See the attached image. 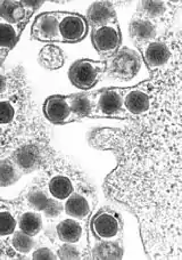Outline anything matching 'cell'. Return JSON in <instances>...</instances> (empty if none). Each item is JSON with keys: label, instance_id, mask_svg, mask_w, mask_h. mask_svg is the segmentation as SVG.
Here are the masks:
<instances>
[{"label": "cell", "instance_id": "28", "mask_svg": "<svg viewBox=\"0 0 182 260\" xmlns=\"http://www.w3.org/2000/svg\"><path fill=\"white\" fill-rule=\"evenodd\" d=\"M16 221L8 211L0 212V236H6L14 233Z\"/></svg>", "mask_w": 182, "mask_h": 260}, {"label": "cell", "instance_id": "20", "mask_svg": "<svg viewBox=\"0 0 182 260\" xmlns=\"http://www.w3.org/2000/svg\"><path fill=\"white\" fill-rule=\"evenodd\" d=\"M65 211L76 219H85L90 213V206L88 200L80 194H72L65 203Z\"/></svg>", "mask_w": 182, "mask_h": 260}, {"label": "cell", "instance_id": "12", "mask_svg": "<svg viewBox=\"0 0 182 260\" xmlns=\"http://www.w3.org/2000/svg\"><path fill=\"white\" fill-rule=\"evenodd\" d=\"M130 35L134 43L138 45L146 44L148 41L156 39L157 29L155 22L138 13L130 23Z\"/></svg>", "mask_w": 182, "mask_h": 260}, {"label": "cell", "instance_id": "21", "mask_svg": "<svg viewBox=\"0 0 182 260\" xmlns=\"http://www.w3.org/2000/svg\"><path fill=\"white\" fill-rule=\"evenodd\" d=\"M56 231L59 240L65 243H77L82 235L81 225L74 219H66L59 222Z\"/></svg>", "mask_w": 182, "mask_h": 260}, {"label": "cell", "instance_id": "22", "mask_svg": "<svg viewBox=\"0 0 182 260\" xmlns=\"http://www.w3.org/2000/svg\"><path fill=\"white\" fill-rule=\"evenodd\" d=\"M48 188L51 197L57 200L68 199L74 191L73 184L66 176H56V177L51 178Z\"/></svg>", "mask_w": 182, "mask_h": 260}, {"label": "cell", "instance_id": "6", "mask_svg": "<svg viewBox=\"0 0 182 260\" xmlns=\"http://www.w3.org/2000/svg\"><path fill=\"white\" fill-rule=\"evenodd\" d=\"M179 44L180 41H178L176 45H170L164 40L154 39L146 44L139 45V47L141 49L143 59L148 69L152 72H155L170 63L176 46Z\"/></svg>", "mask_w": 182, "mask_h": 260}, {"label": "cell", "instance_id": "10", "mask_svg": "<svg viewBox=\"0 0 182 260\" xmlns=\"http://www.w3.org/2000/svg\"><path fill=\"white\" fill-rule=\"evenodd\" d=\"M32 37L39 41H63L59 32V21L56 12L44 13L35 18L32 26Z\"/></svg>", "mask_w": 182, "mask_h": 260}, {"label": "cell", "instance_id": "13", "mask_svg": "<svg viewBox=\"0 0 182 260\" xmlns=\"http://www.w3.org/2000/svg\"><path fill=\"white\" fill-rule=\"evenodd\" d=\"M87 18L93 29L99 26L115 24L116 14L113 4L110 2H96L88 9Z\"/></svg>", "mask_w": 182, "mask_h": 260}, {"label": "cell", "instance_id": "23", "mask_svg": "<svg viewBox=\"0 0 182 260\" xmlns=\"http://www.w3.org/2000/svg\"><path fill=\"white\" fill-rule=\"evenodd\" d=\"M22 32L21 27L14 26L0 21V50L3 52H8L20 39V35Z\"/></svg>", "mask_w": 182, "mask_h": 260}, {"label": "cell", "instance_id": "24", "mask_svg": "<svg viewBox=\"0 0 182 260\" xmlns=\"http://www.w3.org/2000/svg\"><path fill=\"white\" fill-rule=\"evenodd\" d=\"M43 221L39 213L37 212H25L23 213L20 219V229L27 235L34 236L40 232Z\"/></svg>", "mask_w": 182, "mask_h": 260}, {"label": "cell", "instance_id": "2", "mask_svg": "<svg viewBox=\"0 0 182 260\" xmlns=\"http://www.w3.org/2000/svg\"><path fill=\"white\" fill-rule=\"evenodd\" d=\"M105 65L106 76L128 81L137 76L141 68V58L134 50L122 47L106 59Z\"/></svg>", "mask_w": 182, "mask_h": 260}, {"label": "cell", "instance_id": "19", "mask_svg": "<svg viewBox=\"0 0 182 260\" xmlns=\"http://www.w3.org/2000/svg\"><path fill=\"white\" fill-rule=\"evenodd\" d=\"M38 61L46 69L56 70L63 67L65 63V56L62 49L57 46L48 45L40 50Z\"/></svg>", "mask_w": 182, "mask_h": 260}, {"label": "cell", "instance_id": "8", "mask_svg": "<svg viewBox=\"0 0 182 260\" xmlns=\"http://www.w3.org/2000/svg\"><path fill=\"white\" fill-rule=\"evenodd\" d=\"M121 31L118 23L95 27L92 30L93 47L102 56L108 58L118 52L121 45Z\"/></svg>", "mask_w": 182, "mask_h": 260}, {"label": "cell", "instance_id": "1", "mask_svg": "<svg viewBox=\"0 0 182 260\" xmlns=\"http://www.w3.org/2000/svg\"><path fill=\"white\" fill-rule=\"evenodd\" d=\"M152 106L123 129H97L92 146L111 150L118 166L106 178L111 199L137 216L147 256L182 257L181 46L154 72Z\"/></svg>", "mask_w": 182, "mask_h": 260}, {"label": "cell", "instance_id": "32", "mask_svg": "<svg viewBox=\"0 0 182 260\" xmlns=\"http://www.w3.org/2000/svg\"><path fill=\"white\" fill-rule=\"evenodd\" d=\"M44 2H21V5L24 7L26 11L33 13L35 9H38Z\"/></svg>", "mask_w": 182, "mask_h": 260}, {"label": "cell", "instance_id": "4", "mask_svg": "<svg viewBox=\"0 0 182 260\" xmlns=\"http://www.w3.org/2000/svg\"><path fill=\"white\" fill-rule=\"evenodd\" d=\"M119 90L122 96L123 108L128 115L133 118L141 117L151 110L152 96L149 80L140 83L137 87L123 88Z\"/></svg>", "mask_w": 182, "mask_h": 260}, {"label": "cell", "instance_id": "5", "mask_svg": "<svg viewBox=\"0 0 182 260\" xmlns=\"http://www.w3.org/2000/svg\"><path fill=\"white\" fill-rule=\"evenodd\" d=\"M98 118H128L123 108L122 96L118 88L102 89L95 92V110L93 117Z\"/></svg>", "mask_w": 182, "mask_h": 260}, {"label": "cell", "instance_id": "29", "mask_svg": "<svg viewBox=\"0 0 182 260\" xmlns=\"http://www.w3.org/2000/svg\"><path fill=\"white\" fill-rule=\"evenodd\" d=\"M59 259H80V252L73 243H65L58 250Z\"/></svg>", "mask_w": 182, "mask_h": 260}, {"label": "cell", "instance_id": "11", "mask_svg": "<svg viewBox=\"0 0 182 260\" xmlns=\"http://www.w3.org/2000/svg\"><path fill=\"white\" fill-rule=\"evenodd\" d=\"M44 113L48 121L55 124H64L77 121L69 108L66 97L51 96L47 99L44 105Z\"/></svg>", "mask_w": 182, "mask_h": 260}, {"label": "cell", "instance_id": "15", "mask_svg": "<svg viewBox=\"0 0 182 260\" xmlns=\"http://www.w3.org/2000/svg\"><path fill=\"white\" fill-rule=\"evenodd\" d=\"M13 161L23 173H31L40 166L41 154L39 148L34 145H26L14 153Z\"/></svg>", "mask_w": 182, "mask_h": 260}, {"label": "cell", "instance_id": "9", "mask_svg": "<svg viewBox=\"0 0 182 260\" xmlns=\"http://www.w3.org/2000/svg\"><path fill=\"white\" fill-rule=\"evenodd\" d=\"M59 21V32L65 43H78L88 34V22L82 15L69 12H56Z\"/></svg>", "mask_w": 182, "mask_h": 260}, {"label": "cell", "instance_id": "18", "mask_svg": "<svg viewBox=\"0 0 182 260\" xmlns=\"http://www.w3.org/2000/svg\"><path fill=\"white\" fill-rule=\"evenodd\" d=\"M123 247L120 240H101L92 250L93 259H122Z\"/></svg>", "mask_w": 182, "mask_h": 260}, {"label": "cell", "instance_id": "17", "mask_svg": "<svg viewBox=\"0 0 182 260\" xmlns=\"http://www.w3.org/2000/svg\"><path fill=\"white\" fill-rule=\"evenodd\" d=\"M69 108L76 117L77 121L82 118L93 117V110H95V92L92 95L87 94H77L67 96Z\"/></svg>", "mask_w": 182, "mask_h": 260}, {"label": "cell", "instance_id": "3", "mask_svg": "<svg viewBox=\"0 0 182 260\" xmlns=\"http://www.w3.org/2000/svg\"><path fill=\"white\" fill-rule=\"evenodd\" d=\"M105 62L80 59L74 63L68 71L69 80L79 89L88 90L100 80L105 74Z\"/></svg>", "mask_w": 182, "mask_h": 260}, {"label": "cell", "instance_id": "31", "mask_svg": "<svg viewBox=\"0 0 182 260\" xmlns=\"http://www.w3.org/2000/svg\"><path fill=\"white\" fill-rule=\"evenodd\" d=\"M32 258L35 260H53L56 259L54 252L48 248H40L33 252Z\"/></svg>", "mask_w": 182, "mask_h": 260}, {"label": "cell", "instance_id": "33", "mask_svg": "<svg viewBox=\"0 0 182 260\" xmlns=\"http://www.w3.org/2000/svg\"><path fill=\"white\" fill-rule=\"evenodd\" d=\"M5 86H6V82H5V78L0 76V92L5 89Z\"/></svg>", "mask_w": 182, "mask_h": 260}, {"label": "cell", "instance_id": "26", "mask_svg": "<svg viewBox=\"0 0 182 260\" xmlns=\"http://www.w3.org/2000/svg\"><path fill=\"white\" fill-rule=\"evenodd\" d=\"M167 3L165 2H141L140 4V14L152 21L161 18L166 13Z\"/></svg>", "mask_w": 182, "mask_h": 260}, {"label": "cell", "instance_id": "30", "mask_svg": "<svg viewBox=\"0 0 182 260\" xmlns=\"http://www.w3.org/2000/svg\"><path fill=\"white\" fill-rule=\"evenodd\" d=\"M14 118V109L8 102H0V123L11 122Z\"/></svg>", "mask_w": 182, "mask_h": 260}, {"label": "cell", "instance_id": "34", "mask_svg": "<svg viewBox=\"0 0 182 260\" xmlns=\"http://www.w3.org/2000/svg\"><path fill=\"white\" fill-rule=\"evenodd\" d=\"M6 55H7L6 52H3V50H0V65L3 64L5 57H6Z\"/></svg>", "mask_w": 182, "mask_h": 260}, {"label": "cell", "instance_id": "16", "mask_svg": "<svg viewBox=\"0 0 182 260\" xmlns=\"http://www.w3.org/2000/svg\"><path fill=\"white\" fill-rule=\"evenodd\" d=\"M27 201L32 208H34L37 211L44 212L47 217H57L63 211V206L57 201V199L46 197L43 192H32L27 198Z\"/></svg>", "mask_w": 182, "mask_h": 260}, {"label": "cell", "instance_id": "7", "mask_svg": "<svg viewBox=\"0 0 182 260\" xmlns=\"http://www.w3.org/2000/svg\"><path fill=\"white\" fill-rule=\"evenodd\" d=\"M91 231L99 240H119L122 235V220L118 213L104 210L96 213L91 220Z\"/></svg>", "mask_w": 182, "mask_h": 260}, {"label": "cell", "instance_id": "14", "mask_svg": "<svg viewBox=\"0 0 182 260\" xmlns=\"http://www.w3.org/2000/svg\"><path fill=\"white\" fill-rule=\"evenodd\" d=\"M31 12L22 6L21 2H0V21L23 29L31 16Z\"/></svg>", "mask_w": 182, "mask_h": 260}, {"label": "cell", "instance_id": "25", "mask_svg": "<svg viewBox=\"0 0 182 260\" xmlns=\"http://www.w3.org/2000/svg\"><path fill=\"white\" fill-rule=\"evenodd\" d=\"M18 168L8 160H0V187H7L18 180Z\"/></svg>", "mask_w": 182, "mask_h": 260}, {"label": "cell", "instance_id": "27", "mask_svg": "<svg viewBox=\"0 0 182 260\" xmlns=\"http://www.w3.org/2000/svg\"><path fill=\"white\" fill-rule=\"evenodd\" d=\"M33 236L27 235L24 232H16L12 239V244L16 251L21 253H29L34 247Z\"/></svg>", "mask_w": 182, "mask_h": 260}]
</instances>
